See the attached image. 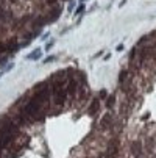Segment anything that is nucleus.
<instances>
[{"instance_id": "2eb2a0df", "label": "nucleus", "mask_w": 156, "mask_h": 158, "mask_svg": "<svg viewBox=\"0 0 156 158\" xmlns=\"http://www.w3.org/2000/svg\"><path fill=\"white\" fill-rule=\"evenodd\" d=\"M126 3V0H122V2H120V5H119V7H124V5Z\"/></svg>"}, {"instance_id": "4468645a", "label": "nucleus", "mask_w": 156, "mask_h": 158, "mask_svg": "<svg viewBox=\"0 0 156 158\" xmlns=\"http://www.w3.org/2000/svg\"><path fill=\"white\" fill-rule=\"evenodd\" d=\"M116 49H117V52H122V50H124V44H119Z\"/></svg>"}, {"instance_id": "dca6fc26", "label": "nucleus", "mask_w": 156, "mask_h": 158, "mask_svg": "<svg viewBox=\"0 0 156 158\" xmlns=\"http://www.w3.org/2000/svg\"><path fill=\"white\" fill-rule=\"evenodd\" d=\"M8 2H11V3H16V2H17V0H8Z\"/></svg>"}, {"instance_id": "39448f33", "label": "nucleus", "mask_w": 156, "mask_h": 158, "mask_svg": "<svg viewBox=\"0 0 156 158\" xmlns=\"http://www.w3.org/2000/svg\"><path fill=\"white\" fill-rule=\"evenodd\" d=\"M116 99H117V96L116 94H111L106 97V100H105V107L108 108V110H113V107L116 105Z\"/></svg>"}, {"instance_id": "9d476101", "label": "nucleus", "mask_w": 156, "mask_h": 158, "mask_svg": "<svg viewBox=\"0 0 156 158\" xmlns=\"http://www.w3.org/2000/svg\"><path fill=\"white\" fill-rule=\"evenodd\" d=\"M106 97H108V92L106 91H100V99H105V100H106Z\"/></svg>"}, {"instance_id": "9b49d317", "label": "nucleus", "mask_w": 156, "mask_h": 158, "mask_svg": "<svg viewBox=\"0 0 156 158\" xmlns=\"http://www.w3.org/2000/svg\"><path fill=\"white\" fill-rule=\"evenodd\" d=\"M53 59H56V55H52V57H48V58H46L44 59V63H52Z\"/></svg>"}, {"instance_id": "f257e3e1", "label": "nucleus", "mask_w": 156, "mask_h": 158, "mask_svg": "<svg viewBox=\"0 0 156 158\" xmlns=\"http://www.w3.org/2000/svg\"><path fill=\"white\" fill-rule=\"evenodd\" d=\"M22 105H19V103H16V107H19L22 111H24V114L27 117H28L30 122H42L44 117H46V110L42 108V105L39 103L35 97H22V99L19 100Z\"/></svg>"}, {"instance_id": "1a4fd4ad", "label": "nucleus", "mask_w": 156, "mask_h": 158, "mask_svg": "<svg viewBox=\"0 0 156 158\" xmlns=\"http://www.w3.org/2000/svg\"><path fill=\"white\" fill-rule=\"evenodd\" d=\"M2 53H6V42L0 41V55H2Z\"/></svg>"}, {"instance_id": "7ed1b4c3", "label": "nucleus", "mask_w": 156, "mask_h": 158, "mask_svg": "<svg viewBox=\"0 0 156 158\" xmlns=\"http://www.w3.org/2000/svg\"><path fill=\"white\" fill-rule=\"evenodd\" d=\"M98 107H100V99L98 97H95V99H92V102H91V107H89V110H87V113L91 114V116H94L97 111H98Z\"/></svg>"}, {"instance_id": "f8f14e48", "label": "nucleus", "mask_w": 156, "mask_h": 158, "mask_svg": "<svg viewBox=\"0 0 156 158\" xmlns=\"http://www.w3.org/2000/svg\"><path fill=\"white\" fill-rule=\"evenodd\" d=\"M53 46H55V41H53V39H52V41H48V44L46 46V50H50V49H52Z\"/></svg>"}, {"instance_id": "423d86ee", "label": "nucleus", "mask_w": 156, "mask_h": 158, "mask_svg": "<svg viewBox=\"0 0 156 158\" xmlns=\"http://www.w3.org/2000/svg\"><path fill=\"white\" fill-rule=\"evenodd\" d=\"M41 53H42V50L41 49H35L28 57H27V59H31V61H38L39 58H41Z\"/></svg>"}, {"instance_id": "0eeeda50", "label": "nucleus", "mask_w": 156, "mask_h": 158, "mask_svg": "<svg viewBox=\"0 0 156 158\" xmlns=\"http://www.w3.org/2000/svg\"><path fill=\"white\" fill-rule=\"evenodd\" d=\"M59 14H61V7H58V8H53L52 9V14H50V20H55V19H58L59 17Z\"/></svg>"}, {"instance_id": "ddd939ff", "label": "nucleus", "mask_w": 156, "mask_h": 158, "mask_svg": "<svg viewBox=\"0 0 156 158\" xmlns=\"http://www.w3.org/2000/svg\"><path fill=\"white\" fill-rule=\"evenodd\" d=\"M56 2H58V0H46V3L47 5H52V7H53V5H56Z\"/></svg>"}, {"instance_id": "20e7f679", "label": "nucleus", "mask_w": 156, "mask_h": 158, "mask_svg": "<svg viewBox=\"0 0 156 158\" xmlns=\"http://www.w3.org/2000/svg\"><path fill=\"white\" fill-rule=\"evenodd\" d=\"M17 49H19V44H17L16 39H11V41L6 42V53H14Z\"/></svg>"}, {"instance_id": "f03ea898", "label": "nucleus", "mask_w": 156, "mask_h": 158, "mask_svg": "<svg viewBox=\"0 0 156 158\" xmlns=\"http://www.w3.org/2000/svg\"><path fill=\"white\" fill-rule=\"evenodd\" d=\"M33 97L41 103L47 113V110L50 108V99H52V89H50L48 81H41V83L33 86Z\"/></svg>"}, {"instance_id": "6e6552de", "label": "nucleus", "mask_w": 156, "mask_h": 158, "mask_svg": "<svg viewBox=\"0 0 156 158\" xmlns=\"http://www.w3.org/2000/svg\"><path fill=\"white\" fill-rule=\"evenodd\" d=\"M84 9H86V5H84V3H80V7H78V8H77V11H75V16L83 14V13H84Z\"/></svg>"}]
</instances>
